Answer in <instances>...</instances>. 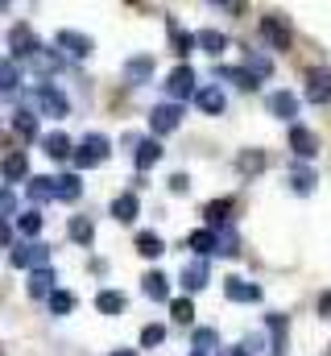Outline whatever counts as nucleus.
Listing matches in <instances>:
<instances>
[{
	"label": "nucleus",
	"instance_id": "nucleus-2",
	"mask_svg": "<svg viewBox=\"0 0 331 356\" xmlns=\"http://www.w3.org/2000/svg\"><path fill=\"white\" fill-rule=\"evenodd\" d=\"M294 145H298V154H315V137H311V133H302V129L294 133Z\"/></svg>",
	"mask_w": 331,
	"mask_h": 356
},
{
	"label": "nucleus",
	"instance_id": "nucleus-1",
	"mask_svg": "<svg viewBox=\"0 0 331 356\" xmlns=\"http://www.w3.org/2000/svg\"><path fill=\"white\" fill-rule=\"evenodd\" d=\"M331 95V75H315L311 79V99H328Z\"/></svg>",
	"mask_w": 331,
	"mask_h": 356
},
{
	"label": "nucleus",
	"instance_id": "nucleus-3",
	"mask_svg": "<svg viewBox=\"0 0 331 356\" xmlns=\"http://www.w3.org/2000/svg\"><path fill=\"white\" fill-rule=\"evenodd\" d=\"M319 311H323V315H331V294L323 298V302H319Z\"/></svg>",
	"mask_w": 331,
	"mask_h": 356
}]
</instances>
